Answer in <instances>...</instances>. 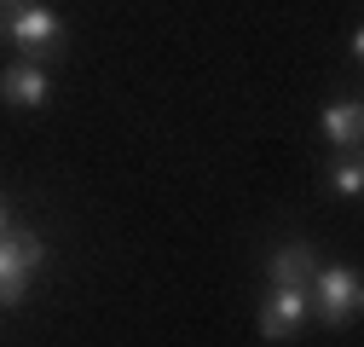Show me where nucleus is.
I'll return each instance as SVG.
<instances>
[{"instance_id":"f03ea898","label":"nucleus","mask_w":364,"mask_h":347,"mask_svg":"<svg viewBox=\"0 0 364 347\" xmlns=\"http://www.w3.org/2000/svg\"><path fill=\"white\" fill-rule=\"evenodd\" d=\"M41 267H47V237L29 232V226H12L0 232V307H23L29 284L41 278Z\"/></svg>"},{"instance_id":"20e7f679","label":"nucleus","mask_w":364,"mask_h":347,"mask_svg":"<svg viewBox=\"0 0 364 347\" xmlns=\"http://www.w3.org/2000/svg\"><path fill=\"white\" fill-rule=\"evenodd\" d=\"M306 324H312L306 289H278V284H266L260 307H255V330H260V341H295Z\"/></svg>"},{"instance_id":"1a4fd4ad","label":"nucleus","mask_w":364,"mask_h":347,"mask_svg":"<svg viewBox=\"0 0 364 347\" xmlns=\"http://www.w3.org/2000/svg\"><path fill=\"white\" fill-rule=\"evenodd\" d=\"M23 6H29V0H0V41H6V23H12Z\"/></svg>"},{"instance_id":"0eeeda50","label":"nucleus","mask_w":364,"mask_h":347,"mask_svg":"<svg viewBox=\"0 0 364 347\" xmlns=\"http://www.w3.org/2000/svg\"><path fill=\"white\" fill-rule=\"evenodd\" d=\"M318 134H324L330 151H358L364 145V105L358 99H336L318 110Z\"/></svg>"},{"instance_id":"9b49d317","label":"nucleus","mask_w":364,"mask_h":347,"mask_svg":"<svg viewBox=\"0 0 364 347\" xmlns=\"http://www.w3.org/2000/svg\"><path fill=\"white\" fill-rule=\"evenodd\" d=\"M0 232H12V203L0 197Z\"/></svg>"},{"instance_id":"9d476101","label":"nucleus","mask_w":364,"mask_h":347,"mask_svg":"<svg viewBox=\"0 0 364 347\" xmlns=\"http://www.w3.org/2000/svg\"><path fill=\"white\" fill-rule=\"evenodd\" d=\"M347 58H353V70L364 64V29H353V35H347Z\"/></svg>"},{"instance_id":"39448f33","label":"nucleus","mask_w":364,"mask_h":347,"mask_svg":"<svg viewBox=\"0 0 364 347\" xmlns=\"http://www.w3.org/2000/svg\"><path fill=\"white\" fill-rule=\"evenodd\" d=\"M318 255L312 237H284V243H272L266 249V284H278V289H306L312 272H318Z\"/></svg>"},{"instance_id":"423d86ee","label":"nucleus","mask_w":364,"mask_h":347,"mask_svg":"<svg viewBox=\"0 0 364 347\" xmlns=\"http://www.w3.org/2000/svg\"><path fill=\"white\" fill-rule=\"evenodd\" d=\"M53 99V70L35 64V58H12L0 70V105H18V110H35Z\"/></svg>"},{"instance_id":"f257e3e1","label":"nucleus","mask_w":364,"mask_h":347,"mask_svg":"<svg viewBox=\"0 0 364 347\" xmlns=\"http://www.w3.org/2000/svg\"><path fill=\"white\" fill-rule=\"evenodd\" d=\"M306 307L318 324H330V330H347L364 307V278L353 267H341V260H318V272L306 284Z\"/></svg>"},{"instance_id":"6e6552de","label":"nucleus","mask_w":364,"mask_h":347,"mask_svg":"<svg viewBox=\"0 0 364 347\" xmlns=\"http://www.w3.org/2000/svg\"><path fill=\"white\" fill-rule=\"evenodd\" d=\"M324 191H336V197H358V191H364V162H358V151H341V156L324 168Z\"/></svg>"},{"instance_id":"7ed1b4c3","label":"nucleus","mask_w":364,"mask_h":347,"mask_svg":"<svg viewBox=\"0 0 364 347\" xmlns=\"http://www.w3.org/2000/svg\"><path fill=\"white\" fill-rule=\"evenodd\" d=\"M6 41L18 47V58H35V64H47V58H58L64 47H70V29H64V18L53 12V6H41V0H29V6L6 23Z\"/></svg>"}]
</instances>
